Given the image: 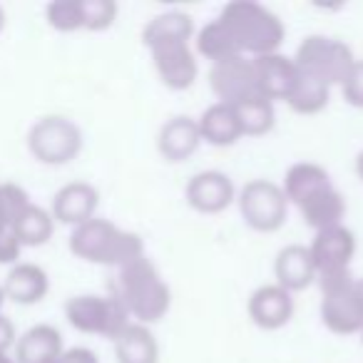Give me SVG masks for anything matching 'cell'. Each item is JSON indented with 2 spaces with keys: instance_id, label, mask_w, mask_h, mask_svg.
<instances>
[{
  "instance_id": "83f0119b",
  "label": "cell",
  "mask_w": 363,
  "mask_h": 363,
  "mask_svg": "<svg viewBox=\"0 0 363 363\" xmlns=\"http://www.w3.org/2000/svg\"><path fill=\"white\" fill-rule=\"evenodd\" d=\"M328 100H331V87H328L326 82H321L318 77L298 72L296 87H294L291 95H289L286 105L291 107L294 112H298V115H316V112L326 110Z\"/></svg>"
},
{
  "instance_id": "277c9868",
  "label": "cell",
  "mask_w": 363,
  "mask_h": 363,
  "mask_svg": "<svg viewBox=\"0 0 363 363\" xmlns=\"http://www.w3.org/2000/svg\"><path fill=\"white\" fill-rule=\"evenodd\" d=\"M294 62L303 75L318 77L328 87H341L351 67L356 65V57H353L351 48L338 38L308 35L298 43L296 52H294Z\"/></svg>"
},
{
  "instance_id": "d6a6232c",
  "label": "cell",
  "mask_w": 363,
  "mask_h": 363,
  "mask_svg": "<svg viewBox=\"0 0 363 363\" xmlns=\"http://www.w3.org/2000/svg\"><path fill=\"white\" fill-rule=\"evenodd\" d=\"M60 363H100L97 353L87 346H72L67 351H62Z\"/></svg>"
},
{
  "instance_id": "ba28073f",
  "label": "cell",
  "mask_w": 363,
  "mask_h": 363,
  "mask_svg": "<svg viewBox=\"0 0 363 363\" xmlns=\"http://www.w3.org/2000/svg\"><path fill=\"white\" fill-rule=\"evenodd\" d=\"M28 147L43 164H67L82 150V130L62 115H45L28 132Z\"/></svg>"
},
{
  "instance_id": "4fadbf2b",
  "label": "cell",
  "mask_w": 363,
  "mask_h": 363,
  "mask_svg": "<svg viewBox=\"0 0 363 363\" xmlns=\"http://www.w3.org/2000/svg\"><path fill=\"white\" fill-rule=\"evenodd\" d=\"M249 318L264 331H277L286 326L294 316V294H289L277 281L262 284L249 296Z\"/></svg>"
},
{
  "instance_id": "cb8c5ba5",
  "label": "cell",
  "mask_w": 363,
  "mask_h": 363,
  "mask_svg": "<svg viewBox=\"0 0 363 363\" xmlns=\"http://www.w3.org/2000/svg\"><path fill=\"white\" fill-rule=\"evenodd\" d=\"M197 28H194V18L184 11H167L155 16L152 21H147V26L142 28V43L147 48L160 45V43H172V40H192Z\"/></svg>"
},
{
  "instance_id": "3957f363",
  "label": "cell",
  "mask_w": 363,
  "mask_h": 363,
  "mask_svg": "<svg viewBox=\"0 0 363 363\" xmlns=\"http://www.w3.org/2000/svg\"><path fill=\"white\" fill-rule=\"evenodd\" d=\"M70 252L82 262L120 269L135 259L145 257V242L140 234L120 229L110 219L92 217L72 229Z\"/></svg>"
},
{
  "instance_id": "30bf717a",
  "label": "cell",
  "mask_w": 363,
  "mask_h": 363,
  "mask_svg": "<svg viewBox=\"0 0 363 363\" xmlns=\"http://www.w3.org/2000/svg\"><path fill=\"white\" fill-rule=\"evenodd\" d=\"M308 252H311L313 267H316V279L351 272V259L356 254V234L346 224L321 229L313 234Z\"/></svg>"
},
{
  "instance_id": "ffe728a7",
  "label": "cell",
  "mask_w": 363,
  "mask_h": 363,
  "mask_svg": "<svg viewBox=\"0 0 363 363\" xmlns=\"http://www.w3.org/2000/svg\"><path fill=\"white\" fill-rule=\"evenodd\" d=\"M62 333L52 323L30 326L16 346V363H48L62 356Z\"/></svg>"
},
{
  "instance_id": "9a60e30c",
  "label": "cell",
  "mask_w": 363,
  "mask_h": 363,
  "mask_svg": "<svg viewBox=\"0 0 363 363\" xmlns=\"http://www.w3.org/2000/svg\"><path fill=\"white\" fill-rule=\"evenodd\" d=\"M252 60L254 72H257L259 92L272 102H286L298 80V67L294 62V57L281 55V52H269V55H259L252 57Z\"/></svg>"
},
{
  "instance_id": "d4e9b609",
  "label": "cell",
  "mask_w": 363,
  "mask_h": 363,
  "mask_svg": "<svg viewBox=\"0 0 363 363\" xmlns=\"http://www.w3.org/2000/svg\"><path fill=\"white\" fill-rule=\"evenodd\" d=\"M11 232L21 242V247H43V244L50 242L52 232H55V219H52V214L48 209L30 202L18 214Z\"/></svg>"
},
{
  "instance_id": "f546056e",
  "label": "cell",
  "mask_w": 363,
  "mask_h": 363,
  "mask_svg": "<svg viewBox=\"0 0 363 363\" xmlns=\"http://www.w3.org/2000/svg\"><path fill=\"white\" fill-rule=\"evenodd\" d=\"M82 3V28L85 30H107L115 26L120 6L115 0H80Z\"/></svg>"
},
{
  "instance_id": "d590c367",
  "label": "cell",
  "mask_w": 363,
  "mask_h": 363,
  "mask_svg": "<svg viewBox=\"0 0 363 363\" xmlns=\"http://www.w3.org/2000/svg\"><path fill=\"white\" fill-rule=\"evenodd\" d=\"M353 167H356L358 179L363 182V150H358V155H356V162H353Z\"/></svg>"
},
{
  "instance_id": "8fae6325",
  "label": "cell",
  "mask_w": 363,
  "mask_h": 363,
  "mask_svg": "<svg viewBox=\"0 0 363 363\" xmlns=\"http://www.w3.org/2000/svg\"><path fill=\"white\" fill-rule=\"evenodd\" d=\"M150 52L157 75L169 90H189L194 85L199 75V62L197 52L187 40L160 43V45H152Z\"/></svg>"
},
{
  "instance_id": "603a6c76",
  "label": "cell",
  "mask_w": 363,
  "mask_h": 363,
  "mask_svg": "<svg viewBox=\"0 0 363 363\" xmlns=\"http://www.w3.org/2000/svg\"><path fill=\"white\" fill-rule=\"evenodd\" d=\"M296 209L301 212V219L313 232H321V229L343 224V217H346V199H343V194L331 184V187H326L323 192H318L316 197H311L308 202H303L301 207H296Z\"/></svg>"
},
{
  "instance_id": "1f68e13d",
  "label": "cell",
  "mask_w": 363,
  "mask_h": 363,
  "mask_svg": "<svg viewBox=\"0 0 363 363\" xmlns=\"http://www.w3.org/2000/svg\"><path fill=\"white\" fill-rule=\"evenodd\" d=\"M21 242L13 237V232L0 234V264H16L21 257Z\"/></svg>"
},
{
  "instance_id": "2e32d148",
  "label": "cell",
  "mask_w": 363,
  "mask_h": 363,
  "mask_svg": "<svg viewBox=\"0 0 363 363\" xmlns=\"http://www.w3.org/2000/svg\"><path fill=\"white\" fill-rule=\"evenodd\" d=\"M202 145L199 125L189 115H174L157 132V152L167 162H184Z\"/></svg>"
},
{
  "instance_id": "ab89813d",
  "label": "cell",
  "mask_w": 363,
  "mask_h": 363,
  "mask_svg": "<svg viewBox=\"0 0 363 363\" xmlns=\"http://www.w3.org/2000/svg\"><path fill=\"white\" fill-rule=\"evenodd\" d=\"M3 303H6V294H3V286H0V308H3Z\"/></svg>"
},
{
  "instance_id": "9c48e42d",
  "label": "cell",
  "mask_w": 363,
  "mask_h": 363,
  "mask_svg": "<svg viewBox=\"0 0 363 363\" xmlns=\"http://www.w3.org/2000/svg\"><path fill=\"white\" fill-rule=\"evenodd\" d=\"M207 80L212 92L217 95V102H227V105H239L249 97L262 95L257 72H254V60L247 55H234L209 65Z\"/></svg>"
},
{
  "instance_id": "60d3db41",
  "label": "cell",
  "mask_w": 363,
  "mask_h": 363,
  "mask_svg": "<svg viewBox=\"0 0 363 363\" xmlns=\"http://www.w3.org/2000/svg\"><path fill=\"white\" fill-rule=\"evenodd\" d=\"M48 363H60V358H55V361H48Z\"/></svg>"
},
{
  "instance_id": "ac0fdd59",
  "label": "cell",
  "mask_w": 363,
  "mask_h": 363,
  "mask_svg": "<svg viewBox=\"0 0 363 363\" xmlns=\"http://www.w3.org/2000/svg\"><path fill=\"white\" fill-rule=\"evenodd\" d=\"M197 125H199L202 142H209L214 147H232L244 137L237 110H234V105H227V102L209 105L197 117Z\"/></svg>"
},
{
  "instance_id": "7c38bea8",
  "label": "cell",
  "mask_w": 363,
  "mask_h": 363,
  "mask_svg": "<svg viewBox=\"0 0 363 363\" xmlns=\"http://www.w3.org/2000/svg\"><path fill=\"white\" fill-rule=\"evenodd\" d=\"M184 197L192 209L202 214H219L237 202V187L232 177L222 169H202L187 182Z\"/></svg>"
},
{
  "instance_id": "f35d334b",
  "label": "cell",
  "mask_w": 363,
  "mask_h": 363,
  "mask_svg": "<svg viewBox=\"0 0 363 363\" xmlns=\"http://www.w3.org/2000/svg\"><path fill=\"white\" fill-rule=\"evenodd\" d=\"M3 28H6V11L0 8V30H3Z\"/></svg>"
},
{
  "instance_id": "7402d4cb",
  "label": "cell",
  "mask_w": 363,
  "mask_h": 363,
  "mask_svg": "<svg viewBox=\"0 0 363 363\" xmlns=\"http://www.w3.org/2000/svg\"><path fill=\"white\" fill-rule=\"evenodd\" d=\"M112 343L117 363H160V343L145 323L132 321Z\"/></svg>"
},
{
  "instance_id": "7a4b0ae2",
  "label": "cell",
  "mask_w": 363,
  "mask_h": 363,
  "mask_svg": "<svg viewBox=\"0 0 363 363\" xmlns=\"http://www.w3.org/2000/svg\"><path fill=\"white\" fill-rule=\"evenodd\" d=\"M219 23L227 28L229 35L237 43L239 52L247 57L279 52L284 38H286V28H284L281 18L257 0L227 3L219 13Z\"/></svg>"
},
{
  "instance_id": "d6986e66",
  "label": "cell",
  "mask_w": 363,
  "mask_h": 363,
  "mask_svg": "<svg viewBox=\"0 0 363 363\" xmlns=\"http://www.w3.org/2000/svg\"><path fill=\"white\" fill-rule=\"evenodd\" d=\"M331 184V177H328V172L321 164H316V162H296V164H291L286 169L281 189L286 194L289 204L301 207L303 202L316 197L318 192H323Z\"/></svg>"
},
{
  "instance_id": "5bb4252c",
  "label": "cell",
  "mask_w": 363,
  "mask_h": 363,
  "mask_svg": "<svg viewBox=\"0 0 363 363\" xmlns=\"http://www.w3.org/2000/svg\"><path fill=\"white\" fill-rule=\"evenodd\" d=\"M100 207V192L90 182H67L52 197V219L62 224H70L72 229L85 224L87 219L97 217Z\"/></svg>"
},
{
  "instance_id": "52a82bcc",
  "label": "cell",
  "mask_w": 363,
  "mask_h": 363,
  "mask_svg": "<svg viewBox=\"0 0 363 363\" xmlns=\"http://www.w3.org/2000/svg\"><path fill=\"white\" fill-rule=\"evenodd\" d=\"M242 219L257 232H277L286 224L289 199L281 184L272 179H249L237 192Z\"/></svg>"
},
{
  "instance_id": "44dd1931",
  "label": "cell",
  "mask_w": 363,
  "mask_h": 363,
  "mask_svg": "<svg viewBox=\"0 0 363 363\" xmlns=\"http://www.w3.org/2000/svg\"><path fill=\"white\" fill-rule=\"evenodd\" d=\"M48 289H50V279H48L45 269L38 267L33 262H21L8 272L6 284H3V294L6 298H13L16 303H38L45 298Z\"/></svg>"
},
{
  "instance_id": "484cf974",
  "label": "cell",
  "mask_w": 363,
  "mask_h": 363,
  "mask_svg": "<svg viewBox=\"0 0 363 363\" xmlns=\"http://www.w3.org/2000/svg\"><path fill=\"white\" fill-rule=\"evenodd\" d=\"M194 48H197V55L207 57L209 62H222L227 57H234V55H242L234 43V38L229 35L227 28L219 23V18H214L212 23H207L204 28H199L194 33Z\"/></svg>"
},
{
  "instance_id": "74e56055",
  "label": "cell",
  "mask_w": 363,
  "mask_h": 363,
  "mask_svg": "<svg viewBox=\"0 0 363 363\" xmlns=\"http://www.w3.org/2000/svg\"><path fill=\"white\" fill-rule=\"evenodd\" d=\"M0 363H16V361H13V358L8 356V353H0Z\"/></svg>"
},
{
  "instance_id": "e0dca14e",
  "label": "cell",
  "mask_w": 363,
  "mask_h": 363,
  "mask_svg": "<svg viewBox=\"0 0 363 363\" xmlns=\"http://www.w3.org/2000/svg\"><path fill=\"white\" fill-rule=\"evenodd\" d=\"M274 279L289 294L303 291L316 281V267L306 244H286L279 249L274 259Z\"/></svg>"
},
{
  "instance_id": "f1b7e54d",
  "label": "cell",
  "mask_w": 363,
  "mask_h": 363,
  "mask_svg": "<svg viewBox=\"0 0 363 363\" xmlns=\"http://www.w3.org/2000/svg\"><path fill=\"white\" fill-rule=\"evenodd\" d=\"M45 18L50 28L60 33L82 30V3L80 0H52L45 8Z\"/></svg>"
},
{
  "instance_id": "e575fe53",
  "label": "cell",
  "mask_w": 363,
  "mask_h": 363,
  "mask_svg": "<svg viewBox=\"0 0 363 363\" xmlns=\"http://www.w3.org/2000/svg\"><path fill=\"white\" fill-rule=\"evenodd\" d=\"M11 217H8L6 212H3V207H0V234H6V232H11Z\"/></svg>"
},
{
  "instance_id": "8d00e7d4",
  "label": "cell",
  "mask_w": 363,
  "mask_h": 363,
  "mask_svg": "<svg viewBox=\"0 0 363 363\" xmlns=\"http://www.w3.org/2000/svg\"><path fill=\"white\" fill-rule=\"evenodd\" d=\"M356 294H358V301H361V306H363V277L356 279Z\"/></svg>"
},
{
  "instance_id": "6da1fadb",
  "label": "cell",
  "mask_w": 363,
  "mask_h": 363,
  "mask_svg": "<svg viewBox=\"0 0 363 363\" xmlns=\"http://www.w3.org/2000/svg\"><path fill=\"white\" fill-rule=\"evenodd\" d=\"M112 294L125 303L127 313L145 326L164 318L172 306L169 284L164 281L157 264L147 254L117 269V281Z\"/></svg>"
},
{
  "instance_id": "836d02e7",
  "label": "cell",
  "mask_w": 363,
  "mask_h": 363,
  "mask_svg": "<svg viewBox=\"0 0 363 363\" xmlns=\"http://www.w3.org/2000/svg\"><path fill=\"white\" fill-rule=\"evenodd\" d=\"M13 343H16V326L11 318L0 313V353H6Z\"/></svg>"
},
{
  "instance_id": "4316f807",
  "label": "cell",
  "mask_w": 363,
  "mask_h": 363,
  "mask_svg": "<svg viewBox=\"0 0 363 363\" xmlns=\"http://www.w3.org/2000/svg\"><path fill=\"white\" fill-rule=\"evenodd\" d=\"M234 110H237L239 122H242V132L249 137L267 135L277 125V102L267 100L264 95L249 97V100L234 105Z\"/></svg>"
},
{
  "instance_id": "b9f144b4",
  "label": "cell",
  "mask_w": 363,
  "mask_h": 363,
  "mask_svg": "<svg viewBox=\"0 0 363 363\" xmlns=\"http://www.w3.org/2000/svg\"><path fill=\"white\" fill-rule=\"evenodd\" d=\"M358 336H361V343H363V328H361V333H358Z\"/></svg>"
},
{
  "instance_id": "4dcf8cb0",
  "label": "cell",
  "mask_w": 363,
  "mask_h": 363,
  "mask_svg": "<svg viewBox=\"0 0 363 363\" xmlns=\"http://www.w3.org/2000/svg\"><path fill=\"white\" fill-rule=\"evenodd\" d=\"M341 92L348 105L363 110V60H356V65L351 67V72L341 85Z\"/></svg>"
},
{
  "instance_id": "5b68a950",
  "label": "cell",
  "mask_w": 363,
  "mask_h": 363,
  "mask_svg": "<svg viewBox=\"0 0 363 363\" xmlns=\"http://www.w3.org/2000/svg\"><path fill=\"white\" fill-rule=\"evenodd\" d=\"M65 316L77 331L95 333V336H105L112 341L132 323L125 303L115 294H107V296L80 294V296L67 298Z\"/></svg>"
},
{
  "instance_id": "8992f818",
  "label": "cell",
  "mask_w": 363,
  "mask_h": 363,
  "mask_svg": "<svg viewBox=\"0 0 363 363\" xmlns=\"http://www.w3.org/2000/svg\"><path fill=\"white\" fill-rule=\"evenodd\" d=\"M321 286V321L328 331L341 333H361L363 328V306L356 294V279L351 272L333 274V277H318Z\"/></svg>"
}]
</instances>
